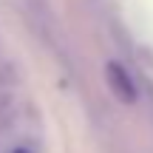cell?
<instances>
[{"label":"cell","mask_w":153,"mask_h":153,"mask_svg":"<svg viewBox=\"0 0 153 153\" xmlns=\"http://www.w3.org/2000/svg\"><path fill=\"white\" fill-rule=\"evenodd\" d=\"M105 74H108V82H111V88H114V94L122 99V102H136V85H133L131 74L125 71V65L108 62Z\"/></svg>","instance_id":"obj_1"}]
</instances>
